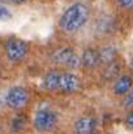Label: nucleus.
<instances>
[{
    "instance_id": "7",
    "label": "nucleus",
    "mask_w": 133,
    "mask_h": 134,
    "mask_svg": "<svg viewBox=\"0 0 133 134\" xmlns=\"http://www.w3.org/2000/svg\"><path fill=\"white\" fill-rule=\"evenodd\" d=\"M95 128H97L95 119L90 115H84L76 120L73 130L75 134H94Z\"/></svg>"
},
{
    "instance_id": "2",
    "label": "nucleus",
    "mask_w": 133,
    "mask_h": 134,
    "mask_svg": "<svg viewBox=\"0 0 133 134\" xmlns=\"http://www.w3.org/2000/svg\"><path fill=\"white\" fill-rule=\"evenodd\" d=\"M52 61L55 64L67 66L69 69H76L81 66V60L78 55L71 47H61L52 53Z\"/></svg>"
},
{
    "instance_id": "3",
    "label": "nucleus",
    "mask_w": 133,
    "mask_h": 134,
    "mask_svg": "<svg viewBox=\"0 0 133 134\" xmlns=\"http://www.w3.org/2000/svg\"><path fill=\"white\" fill-rule=\"evenodd\" d=\"M57 122V113L51 108H42L37 111L33 124L38 132H47L51 130Z\"/></svg>"
},
{
    "instance_id": "6",
    "label": "nucleus",
    "mask_w": 133,
    "mask_h": 134,
    "mask_svg": "<svg viewBox=\"0 0 133 134\" xmlns=\"http://www.w3.org/2000/svg\"><path fill=\"white\" fill-rule=\"evenodd\" d=\"M80 89V80L72 72H61L57 90L63 92H73Z\"/></svg>"
},
{
    "instance_id": "18",
    "label": "nucleus",
    "mask_w": 133,
    "mask_h": 134,
    "mask_svg": "<svg viewBox=\"0 0 133 134\" xmlns=\"http://www.w3.org/2000/svg\"><path fill=\"white\" fill-rule=\"evenodd\" d=\"M13 4H17V5H21V4H25L28 0H10Z\"/></svg>"
},
{
    "instance_id": "15",
    "label": "nucleus",
    "mask_w": 133,
    "mask_h": 134,
    "mask_svg": "<svg viewBox=\"0 0 133 134\" xmlns=\"http://www.w3.org/2000/svg\"><path fill=\"white\" fill-rule=\"evenodd\" d=\"M115 1L120 8H123L125 10H132L133 9V0H115Z\"/></svg>"
},
{
    "instance_id": "19",
    "label": "nucleus",
    "mask_w": 133,
    "mask_h": 134,
    "mask_svg": "<svg viewBox=\"0 0 133 134\" xmlns=\"http://www.w3.org/2000/svg\"><path fill=\"white\" fill-rule=\"evenodd\" d=\"M131 65H132V68H133V59H132V61H131Z\"/></svg>"
},
{
    "instance_id": "9",
    "label": "nucleus",
    "mask_w": 133,
    "mask_h": 134,
    "mask_svg": "<svg viewBox=\"0 0 133 134\" xmlns=\"http://www.w3.org/2000/svg\"><path fill=\"white\" fill-rule=\"evenodd\" d=\"M133 86V80L127 76V74H120L116 80H115V83H114V92L119 96L121 95H125L129 90L132 89Z\"/></svg>"
},
{
    "instance_id": "16",
    "label": "nucleus",
    "mask_w": 133,
    "mask_h": 134,
    "mask_svg": "<svg viewBox=\"0 0 133 134\" xmlns=\"http://www.w3.org/2000/svg\"><path fill=\"white\" fill-rule=\"evenodd\" d=\"M10 16H12V14H10L9 9H8L7 7H4V5L0 4V20H9Z\"/></svg>"
},
{
    "instance_id": "12",
    "label": "nucleus",
    "mask_w": 133,
    "mask_h": 134,
    "mask_svg": "<svg viewBox=\"0 0 133 134\" xmlns=\"http://www.w3.org/2000/svg\"><path fill=\"white\" fill-rule=\"evenodd\" d=\"M116 57V48L114 46H104L99 52V60L102 64H110Z\"/></svg>"
},
{
    "instance_id": "17",
    "label": "nucleus",
    "mask_w": 133,
    "mask_h": 134,
    "mask_svg": "<svg viewBox=\"0 0 133 134\" xmlns=\"http://www.w3.org/2000/svg\"><path fill=\"white\" fill-rule=\"evenodd\" d=\"M125 124L129 126V128H133V111L128 112L127 117H125Z\"/></svg>"
},
{
    "instance_id": "13",
    "label": "nucleus",
    "mask_w": 133,
    "mask_h": 134,
    "mask_svg": "<svg viewBox=\"0 0 133 134\" xmlns=\"http://www.w3.org/2000/svg\"><path fill=\"white\" fill-rule=\"evenodd\" d=\"M26 124H28L26 116L24 113H18L12 120V130L13 132H21L26 128Z\"/></svg>"
},
{
    "instance_id": "4",
    "label": "nucleus",
    "mask_w": 133,
    "mask_h": 134,
    "mask_svg": "<svg viewBox=\"0 0 133 134\" xmlns=\"http://www.w3.org/2000/svg\"><path fill=\"white\" fill-rule=\"evenodd\" d=\"M29 100V92L22 86H13L8 90L5 95V103L12 109H20L25 107Z\"/></svg>"
},
{
    "instance_id": "10",
    "label": "nucleus",
    "mask_w": 133,
    "mask_h": 134,
    "mask_svg": "<svg viewBox=\"0 0 133 134\" xmlns=\"http://www.w3.org/2000/svg\"><path fill=\"white\" fill-rule=\"evenodd\" d=\"M60 73L59 70H50L44 74L43 80H42V86L44 90L48 91H55L57 90L59 86V80H60Z\"/></svg>"
},
{
    "instance_id": "11",
    "label": "nucleus",
    "mask_w": 133,
    "mask_h": 134,
    "mask_svg": "<svg viewBox=\"0 0 133 134\" xmlns=\"http://www.w3.org/2000/svg\"><path fill=\"white\" fill-rule=\"evenodd\" d=\"M120 69H121V65L119 61L114 60L112 63L107 64L106 68H104V72H103V78L104 80H114V78H118L120 76Z\"/></svg>"
},
{
    "instance_id": "8",
    "label": "nucleus",
    "mask_w": 133,
    "mask_h": 134,
    "mask_svg": "<svg viewBox=\"0 0 133 134\" xmlns=\"http://www.w3.org/2000/svg\"><path fill=\"white\" fill-rule=\"evenodd\" d=\"M80 60H81V66H84L86 69H94L100 64L99 51H97L94 48H86L82 52V56Z\"/></svg>"
},
{
    "instance_id": "1",
    "label": "nucleus",
    "mask_w": 133,
    "mask_h": 134,
    "mask_svg": "<svg viewBox=\"0 0 133 134\" xmlns=\"http://www.w3.org/2000/svg\"><path fill=\"white\" fill-rule=\"evenodd\" d=\"M89 14L90 12L88 5L81 1H76L64 10V13L60 17L59 26L64 33H76L88 22Z\"/></svg>"
},
{
    "instance_id": "5",
    "label": "nucleus",
    "mask_w": 133,
    "mask_h": 134,
    "mask_svg": "<svg viewBox=\"0 0 133 134\" xmlns=\"http://www.w3.org/2000/svg\"><path fill=\"white\" fill-rule=\"evenodd\" d=\"M28 49H29V47H28V43H26V42H24V41H21V39H16V38L9 39V41L7 42V44H5L7 57H8L10 61H13V63L21 61V60L26 56Z\"/></svg>"
},
{
    "instance_id": "14",
    "label": "nucleus",
    "mask_w": 133,
    "mask_h": 134,
    "mask_svg": "<svg viewBox=\"0 0 133 134\" xmlns=\"http://www.w3.org/2000/svg\"><path fill=\"white\" fill-rule=\"evenodd\" d=\"M123 105L125 108H132L133 107V89H131L124 96V100H123Z\"/></svg>"
}]
</instances>
